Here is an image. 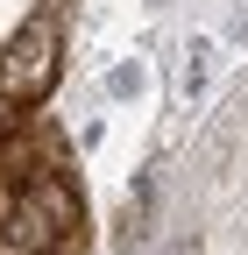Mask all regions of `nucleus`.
Wrapping results in <instances>:
<instances>
[{
    "label": "nucleus",
    "instance_id": "7ed1b4c3",
    "mask_svg": "<svg viewBox=\"0 0 248 255\" xmlns=\"http://www.w3.org/2000/svg\"><path fill=\"white\" fill-rule=\"evenodd\" d=\"M7 121H14V114H7V107H0V128H7Z\"/></svg>",
    "mask_w": 248,
    "mask_h": 255
},
{
    "label": "nucleus",
    "instance_id": "f03ea898",
    "mask_svg": "<svg viewBox=\"0 0 248 255\" xmlns=\"http://www.w3.org/2000/svg\"><path fill=\"white\" fill-rule=\"evenodd\" d=\"M14 199L43 220V227L57 234V255H78V227H85V206H78V191H71V177H28V184H14Z\"/></svg>",
    "mask_w": 248,
    "mask_h": 255
},
{
    "label": "nucleus",
    "instance_id": "f257e3e1",
    "mask_svg": "<svg viewBox=\"0 0 248 255\" xmlns=\"http://www.w3.org/2000/svg\"><path fill=\"white\" fill-rule=\"evenodd\" d=\"M57 71H64V28H57V14L21 21L14 43L0 50V107H43Z\"/></svg>",
    "mask_w": 248,
    "mask_h": 255
}]
</instances>
